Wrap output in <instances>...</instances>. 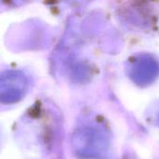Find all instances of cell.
Masks as SVG:
<instances>
[{
  "instance_id": "2",
  "label": "cell",
  "mask_w": 159,
  "mask_h": 159,
  "mask_svg": "<svg viewBox=\"0 0 159 159\" xmlns=\"http://www.w3.org/2000/svg\"><path fill=\"white\" fill-rule=\"evenodd\" d=\"M28 88L26 76L20 71H6L0 78V101L13 103L21 99Z\"/></svg>"
},
{
  "instance_id": "3",
  "label": "cell",
  "mask_w": 159,
  "mask_h": 159,
  "mask_svg": "<svg viewBox=\"0 0 159 159\" xmlns=\"http://www.w3.org/2000/svg\"><path fill=\"white\" fill-rule=\"evenodd\" d=\"M158 73L157 61L148 55H141L134 58L129 66V76L136 84L141 86L151 84L157 78Z\"/></svg>"
},
{
  "instance_id": "4",
  "label": "cell",
  "mask_w": 159,
  "mask_h": 159,
  "mask_svg": "<svg viewBox=\"0 0 159 159\" xmlns=\"http://www.w3.org/2000/svg\"><path fill=\"white\" fill-rule=\"evenodd\" d=\"M157 124L159 125V112H158V115H157Z\"/></svg>"
},
{
  "instance_id": "1",
  "label": "cell",
  "mask_w": 159,
  "mask_h": 159,
  "mask_svg": "<svg viewBox=\"0 0 159 159\" xmlns=\"http://www.w3.org/2000/svg\"><path fill=\"white\" fill-rule=\"evenodd\" d=\"M108 145L106 134L98 128L84 127L77 129L73 136V147L83 157H102L107 151Z\"/></svg>"
}]
</instances>
